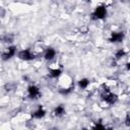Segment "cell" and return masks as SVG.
I'll use <instances>...</instances> for the list:
<instances>
[{
    "label": "cell",
    "mask_w": 130,
    "mask_h": 130,
    "mask_svg": "<svg viewBox=\"0 0 130 130\" xmlns=\"http://www.w3.org/2000/svg\"><path fill=\"white\" fill-rule=\"evenodd\" d=\"M91 130H112V129L107 128L103 123H96V124L92 127V129H91Z\"/></svg>",
    "instance_id": "9a60e30c"
},
{
    "label": "cell",
    "mask_w": 130,
    "mask_h": 130,
    "mask_svg": "<svg viewBox=\"0 0 130 130\" xmlns=\"http://www.w3.org/2000/svg\"><path fill=\"white\" fill-rule=\"evenodd\" d=\"M125 56H126V52H125L123 49H119V50H117L116 53H115V59H116V60H120V59H122V58L125 57Z\"/></svg>",
    "instance_id": "4fadbf2b"
},
{
    "label": "cell",
    "mask_w": 130,
    "mask_h": 130,
    "mask_svg": "<svg viewBox=\"0 0 130 130\" xmlns=\"http://www.w3.org/2000/svg\"><path fill=\"white\" fill-rule=\"evenodd\" d=\"M13 39H14L13 35H10V34H5L0 37V41L3 43H11L13 41Z\"/></svg>",
    "instance_id": "7c38bea8"
},
{
    "label": "cell",
    "mask_w": 130,
    "mask_h": 130,
    "mask_svg": "<svg viewBox=\"0 0 130 130\" xmlns=\"http://www.w3.org/2000/svg\"><path fill=\"white\" fill-rule=\"evenodd\" d=\"M125 124L126 126H129V115L126 116V119H125Z\"/></svg>",
    "instance_id": "2e32d148"
},
{
    "label": "cell",
    "mask_w": 130,
    "mask_h": 130,
    "mask_svg": "<svg viewBox=\"0 0 130 130\" xmlns=\"http://www.w3.org/2000/svg\"><path fill=\"white\" fill-rule=\"evenodd\" d=\"M41 95H42V92L39 86L35 84H30L27 86V96L30 100H38L40 99Z\"/></svg>",
    "instance_id": "3957f363"
},
{
    "label": "cell",
    "mask_w": 130,
    "mask_h": 130,
    "mask_svg": "<svg viewBox=\"0 0 130 130\" xmlns=\"http://www.w3.org/2000/svg\"><path fill=\"white\" fill-rule=\"evenodd\" d=\"M125 38V34L123 31H113L109 38L111 43H121Z\"/></svg>",
    "instance_id": "8992f818"
},
{
    "label": "cell",
    "mask_w": 130,
    "mask_h": 130,
    "mask_svg": "<svg viewBox=\"0 0 130 130\" xmlns=\"http://www.w3.org/2000/svg\"><path fill=\"white\" fill-rule=\"evenodd\" d=\"M63 73V70L61 68H54V69H51L50 70V77L51 78H59Z\"/></svg>",
    "instance_id": "30bf717a"
},
{
    "label": "cell",
    "mask_w": 130,
    "mask_h": 130,
    "mask_svg": "<svg viewBox=\"0 0 130 130\" xmlns=\"http://www.w3.org/2000/svg\"><path fill=\"white\" fill-rule=\"evenodd\" d=\"M107 14H108V10H107L106 6L105 5H99L91 12V19H93V20L104 19L107 16Z\"/></svg>",
    "instance_id": "6da1fadb"
},
{
    "label": "cell",
    "mask_w": 130,
    "mask_h": 130,
    "mask_svg": "<svg viewBox=\"0 0 130 130\" xmlns=\"http://www.w3.org/2000/svg\"><path fill=\"white\" fill-rule=\"evenodd\" d=\"M16 55H17V58L22 60V61H31V60L35 59V54L29 49L20 50V51L17 52Z\"/></svg>",
    "instance_id": "277c9868"
},
{
    "label": "cell",
    "mask_w": 130,
    "mask_h": 130,
    "mask_svg": "<svg viewBox=\"0 0 130 130\" xmlns=\"http://www.w3.org/2000/svg\"><path fill=\"white\" fill-rule=\"evenodd\" d=\"M46 114H47L46 110H45L42 106H39L38 109H36V110L32 112L31 117H32L34 119H42V118H44V117L46 116Z\"/></svg>",
    "instance_id": "ba28073f"
},
{
    "label": "cell",
    "mask_w": 130,
    "mask_h": 130,
    "mask_svg": "<svg viewBox=\"0 0 130 130\" xmlns=\"http://www.w3.org/2000/svg\"><path fill=\"white\" fill-rule=\"evenodd\" d=\"M89 83H90V81H89L88 78H81V79L78 80L77 85H78V87H79L80 89H86V88L88 87Z\"/></svg>",
    "instance_id": "8fae6325"
},
{
    "label": "cell",
    "mask_w": 130,
    "mask_h": 130,
    "mask_svg": "<svg viewBox=\"0 0 130 130\" xmlns=\"http://www.w3.org/2000/svg\"><path fill=\"white\" fill-rule=\"evenodd\" d=\"M16 54H17L16 47H15V46H9L8 48H6V49L3 51L2 55H1V58H2V60L7 61V60L11 59L12 57H14Z\"/></svg>",
    "instance_id": "5b68a950"
},
{
    "label": "cell",
    "mask_w": 130,
    "mask_h": 130,
    "mask_svg": "<svg viewBox=\"0 0 130 130\" xmlns=\"http://www.w3.org/2000/svg\"><path fill=\"white\" fill-rule=\"evenodd\" d=\"M56 54H57V52L54 48H51V47L47 48L44 52V59L47 61H52L56 57Z\"/></svg>",
    "instance_id": "52a82bcc"
},
{
    "label": "cell",
    "mask_w": 130,
    "mask_h": 130,
    "mask_svg": "<svg viewBox=\"0 0 130 130\" xmlns=\"http://www.w3.org/2000/svg\"><path fill=\"white\" fill-rule=\"evenodd\" d=\"M72 89H73V87H64V88H60L59 92L62 95H68V94H70L72 92Z\"/></svg>",
    "instance_id": "5bb4252c"
},
{
    "label": "cell",
    "mask_w": 130,
    "mask_h": 130,
    "mask_svg": "<svg viewBox=\"0 0 130 130\" xmlns=\"http://www.w3.org/2000/svg\"><path fill=\"white\" fill-rule=\"evenodd\" d=\"M101 98H102V100H103L106 104H108V105H114V104H116L117 101H118V95H117L116 93L110 91L109 89H108V90H104V91L102 92V94H101Z\"/></svg>",
    "instance_id": "7a4b0ae2"
},
{
    "label": "cell",
    "mask_w": 130,
    "mask_h": 130,
    "mask_svg": "<svg viewBox=\"0 0 130 130\" xmlns=\"http://www.w3.org/2000/svg\"><path fill=\"white\" fill-rule=\"evenodd\" d=\"M65 113H66V109H65L64 105H59V106H57V107L54 109V111H53V115H54L55 117H57V118L63 117V116L65 115Z\"/></svg>",
    "instance_id": "9c48e42d"
}]
</instances>
